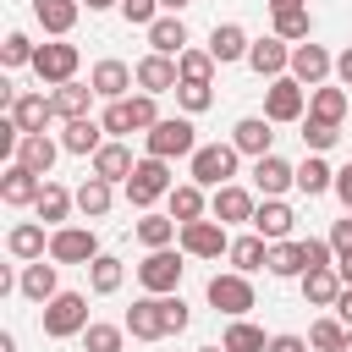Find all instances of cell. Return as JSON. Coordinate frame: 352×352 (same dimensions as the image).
Listing matches in <instances>:
<instances>
[{"instance_id": "1", "label": "cell", "mask_w": 352, "mask_h": 352, "mask_svg": "<svg viewBox=\"0 0 352 352\" xmlns=\"http://www.w3.org/2000/svg\"><path fill=\"white\" fill-rule=\"evenodd\" d=\"M143 143H148V154L154 160H192L198 154V126L187 121V116H160L148 132H143Z\"/></svg>"}, {"instance_id": "2", "label": "cell", "mask_w": 352, "mask_h": 352, "mask_svg": "<svg viewBox=\"0 0 352 352\" xmlns=\"http://www.w3.org/2000/svg\"><path fill=\"white\" fill-rule=\"evenodd\" d=\"M170 187H176V182H170V160H154V154H143V160H138V170L126 176V204L148 214L160 198H170Z\"/></svg>"}, {"instance_id": "3", "label": "cell", "mask_w": 352, "mask_h": 352, "mask_svg": "<svg viewBox=\"0 0 352 352\" xmlns=\"http://www.w3.org/2000/svg\"><path fill=\"white\" fill-rule=\"evenodd\" d=\"M82 330H88V297L82 292H60L44 302V336L50 341H72Z\"/></svg>"}, {"instance_id": "4", "label": "cell", "mask_w": 352, "mask_h": 352, "mask_svg": "<svg viewBox=\"0 0 352 352\" xmlns=\"http://www.w3.org/2000/svg\"><path fill=\"white\" fill-rule=\"evenodd\" d=\"M204 297H209V308H214V314L242 319V314L253 308V280H248V275H236V270H226V275H209Z\"/></svg>"}, {"instance_id": "5", "label": "cell", "mask_w": 352, "mask_h": 352, "mask_svg": "<svg viewBox=\"0 0 352 352\" xmlns=\"http://www.w3.org/2000/svg\"><path fill=\"white\" fill-rule=\"evenodd\" d=\"M236 143H198V154H192V182L198 187H226L231 176H236Z\"/></svg>"}, {"instance_id": "6", "label": "cell", "mask_w": 352, "mask_h": 352, "mask_svg": "<svg viewBox=\"0 0 352 352\" xmlns=\"http://www.w3.org/2000/svg\"><path fill=\"white\" fill-rule=\"evenodd\" d=\"M50 258L55 264H94L99 258V236H94V226H60V231H50Z\"/></svg>"}, {"instance_id": "7", "label": "cell", "mask_w": 352, "mask_h": 352, "mask_svg": "<svg viewBox=\"0 0 352 352\" xmlns=\"http://www.w3.org/2000/svg\"><path fill=\"white\" fill-rule=\"evenodd\" d=\"M182 253H170V248H154L143 264H138V280H143V292L148 297H170L176 292V280H182Z\"/></svg>"}, {"instance_id": "8", "label": "cell", "mask_w": 352, "mask_h": 352, "mask_svg": "<svg viewBox=\"0 0 352 352\" xmlns=\"http://www.w3.org/2000/svg\"><path fill=\"white\" fill-rule=\"evenodd\" d=\"M302 110H308V88H302L292 72L264 88V116H270V121H302Z\"/></svg>"}, {"instance_id": "9", "label": "cell", "mask_w": 352, "mask_h": 352, "mask_svg": "<svg viewBox=\"0 0 352 352\" xmlns=\"http://www.w3.org/2000/svg\"><path fill=\"white\" fill-rule=\"evenodd\" d=\"M33 72L44 77V82H77V44H66V38H50V44H38V55H33Z\"/></svg>"}, {"instance_id": "10", "label": "cell", "mask_w": 352, "mask_h": 352, "mask_svg": "<svg viewBox=\"0 0 352 352\" xmlns=\"http://www.w3.org/2000/svg\"><path fill=\"white\" fill-rule=\"evenodd\" d=\"M176 242H182L187 258H220V253H231V236H226L220 220H192V226H182Z\"/></svg>"}, {"instance_id": "11", "label": "cell", "mask_w": 352, "mask_h": 352, "mask_svg": "<svg viewBox=\"0 0 352 352\" xmlns=\"http://www.w3.org/2000/svg\"><path fill=\"white\" fill-rule=\"evenodd\" d=\"M126 330H132V341H165V336H170L165 297H138V302L126 308Z\"/></svg>"}, {"instance_id": "12", "label": "cell", "mask_w": 352, "mask_h": 352, "mask_svg": "<svg viewBox=\"0 0 352 352\" xmlns=\"http://www.w3.org/2000/svg\"><path fill=\"white\" fill-rule=\"evenodd\" d=\"M336 72V55L324 44H292V77L302 88H324V77Z\"/></svg>"}, {"instance_id": "13", "label": "cell", "mask_w": 352, "mask_h": 352, "mask_svg": "<svg viewBox=\"0 0 352 352\" xmlns=\"http://www.w3.org/2000/svg\"><path fill=\"white\" fill-rule=\"evenodd\" d=\"M132 72H138V88H143V94H154V99H160V94H176V82H182L176 60H170V55H154V50H148Z\"/></svg>"}, {"instance_id": "14", "label": "cell", "mask_w": 352, "mask_h": 352, "mask_svg": "<svg viewBox=\"0 0 352 352\" xmlns=\"http://www.w3.org/2000/svg\"><path fill=\"white\" fill-rule=\"evenodd\" d=\"M270 126H275L270 116H242V121L231 126V143H236V154H253V160L275 154V132H270Z\"/></svg>"}, {"instance_id": "15", "label": "cell", "mask_w": 352, "mask_h": 352, "mask_svg": "<svg viewBox=\"0 0 352 352\" xmlns=\"http://www.w3.org/2000/svg\"><path fill=\"white\" fill-rule=\"evenodd\" d=\"M248 66H253L258 77H270V82H275V77H286V72H292V44L270 33V38H258V44L248 50Z\"/></svg>"}, {"instance_id": "16", "label": "cell", "mask_w": 352, "mask_h": 352, "mask_svg": "<svg viewBox=\"0 0 352 352\" xmlns=\"http://www.w3.org/2000/svg\"><path fill=\"white\" fill-rule=\"evenodd\" d=\"M38 192H44V176H33L28 165H6V176H0V198H6L11 209H33Z\"/></svg>"}, {"instance_id": "17", "label": "cell", "mask_w": 352, "mask_h": 352, "mask_svg": "<svg viewBox=\"0 0 352 352\" xmlns=\"http://www.w3.org/2000/svg\"><path fill=\"white\" fill-rule=\"evenodd\" d=\"M209 209H214V220L220 226H236V220H248L253 226V192L248 187H236V182H226V187H214V198H209Z\"/></svg>"}, {"instance_id": "18", "label": "cell", "mask_w": 352, "mask_h": 352, "mask_svg": "<svg viewBox=\"0 0 352 352\" xmlns=\"http://www.w3.org/2000/svg\"><path fill=\"white\" fill-rule=\"evenodd\" d=\"M88 82H94V94H99V99H110V104H116V99H126V88L138 82V72H132L126 60H99V66L88 72Z\"/></svg>"}, {"instance_id": "19", "label": "cell", "mask_w": 352, "mask_h": 352, "mask_svg": "<svg viewBox=\"0 0 352 352\" xmlns=\"http://www.w3.org/2000/svg\"><path fill=\"white\" fill-rule=\"evenodd\" d=\"M253 187L264 198H280L286 187H297V165H286L280 154H264V160H253Z\"/></svg>"}, {"instance_id": "20", "label": "cell", "mask_w": 352, "mask_h": 352, "mask_svg": "<svg viewBox=\"0 0 352 352\" xmlns=\"http://www.w3.org/2000/svg\"><path fill=\"white\" fill-rule=\"evenodd\" d=\"M292 204H280V198H264L258 209H253V231L264 236V242H292Z\"/></svg>"}, {"instance_id": "21", "label": "cell", "mask_w": 352, "mask_h": 352, "mask_svg": "<svg viewBox=\"0 0 352 352\" xmlns=\"http://www.w3.org/2000/svg\"><path fill=\"white\" fill-rule=\"evenodd\" d=\"M11 121L22 126V138L44 132V126L55 121V104H50V94H16V104H11Z\"/></svg>"}, {"instance_id": "22", "label": "cell", "mask_w": 352, "mask_h": 352, "mask_svg": "<svg viewBox=\"0 0 352 352\" xmlns=\"http://www.w3.org/2000/svg\"><path fill=\"white\" fill-rule=\"evenodd\" d=\"M77 11H82V0H33V16L50 38H66L77 28Z\"/></svg>"}, {"instance_id": "23", "label": "cell", "mask_w": 352, "mask_h": 352, "mask_svg": "<svg viewBox=\"0 0 352 352\" xmlns=\"http://www.w3.org/2000/svg\"><path fill=\"white\" fill-rule=\"evenodd\" d=\"M248 50H253V38H248L236 22H214V33H209V55H214V66H226V60H248Z\"/></svg>"}, {"instance_id": "24", "label": "cell", "mask_w": 352, "mask_h": 352, "mask_svg": "<svg viewBox=\"0 0 352 352\" xmlns=\"http://www.w3.org/2000/svg\"><path fill=\"white\" fill-rule=\"evenodd\" d=\"M308 116H314V121H330V126H341V121L352 116V94L324 82V88H314V94H308Z\"/></svg>"}, {"instance_id": "25", "label": "cell", "mask_w": 352, "mask_h": 352, "mask_svg": "<svg viewBox=\"0 0 352 352\" xmlns=\"http://www.w3.org/2000/svg\"><path fill=\"white\" fill-rule=\"evenodd\" d=\"M60 148L66 154H99L104 148V121H94V116H82V121H66V132H60Z\"/></svg>"}, {"instance_id": "26", "label": "cell", "mask_w": 352, "mask_h": 352, "mask_svg": "<svg viewBox=\"0 0 352 352\" xmlns=\"http://www.w3.org/2000/svg\"><path fill=\"white\" fill-rule=\"evenodd\" d=\"M55 154H60V143H55V138H44V132H33V138H22V143H16V160H11V165H28L33 176H44V182H50Z\"/></svg>"}, {"instance_id": "27", "label": "cell", "mask_w": 352, "mask_h": 352, "mask_svg": "<svg viewBox=\"0 0 352 352\" xmlns=\"http://www.w3.org/2000/svg\"><path fill=\"white\" fill-rule=\"evenodd\" d=\"M16 292H22L28 302H50V297H60L55 258H50V264H44V258H38V264H28V270H22V280H16Z\"/></svg>"}, {"instance_id": "28", "label": "cell", "mask_w": 352, "mask_h": 352, "mask_svg": "<svg viewBox=\"0 0 352 352\" xmlns=\"http://www.w3.org/2000/svg\"><path fill=\"white\" fill-rule=\"evenodd\" d=\"M6 248H11L16 258H28V264H38V258L50 253V236H44V220H22V226H11V236H6Z\"/></svg>"}, {"instance_id": "29", "label": "cell", "mask_w": 352, "mask_h": 352, "mask_svg": "<svg viewBox=\"0 0 352 352\" xmlns=\"http://www.w3.org/2000/svg\"><path fill=\"white\" fill-rule=\"evenodd\" d=\"M77 209V192H66L60 182H44V192H38V204H33V214L44 220V226H55L60 231V220Z\"/></svg>"}, {"instance_id": "30", "label": "cell", "mask_w": 352, "mask_h": 352, "mask_svg": "<svg viewBox=\"0 0 352 352\" xmlns=\"http://www.w3.org/2000/svg\"><path fill=\"white\" fill-rule=\"evenodd\" d=\"M88 99H94V82H60V88L50 94V104H55L60 121H82V116H88Z\"/></svg>"}, {"instance_id": "31", "label": "cell", "mask_w": 352, "mask_h": 352, "mask_svg": "<svg viewBox=\"0 0 352 352\" xmlns=\"http://www.w3.org/2000/svg\"><path fill=\"white\" fill-rule=\"evenodd\" d=\"M132 170H138V160H132L126 143H104V148L94 154V176H104V182H126Z\"/></svg>"}, {"instance_id": "32", "label": "cell", "mask_w": 352, "mask_h": 352, "mask_svg": "<svg viewBox=\"0 0 352 352\" xmlns=\"http://www.w3.org/2000/svg\"><path fill=\"white\" fill-rule=\"evenodd\" d=\"M226 258H231V270H236V275H253V270H264V264H270V242H264L258 231H253V236H236Z\"/></svg>"}, {"instance_id": "33", "label": "cell", "mask_w": 352, "mask_h": 352, "mask_svg": "<svg viewBox=\"0 0 352 352\" xmlns=\"http://www.w3.org/2000/svg\"><path fill=\"white\" fill-rule=\"evenodd\" d=\"M270 275H280V280H302L308 275V258H302V242H270V264H264Z\"/></svg>"}, {"instance_id": "34", "label": "cell", "mask_w": 352, "mask_h": 352, "mask_svg": "<svg viewBox=\"0 0 352 352\" xmlns=\"http://www.w3.org/2000/svg\"><path fill=\"white\" fill-rule=\"evenodd\" d=\"M121 280H126V264H121L116 253H99V258L88 264V292H94V297H110V292H121Z\"/></svg>"}, {"instance_id": "35", "label": "cell", "mask_w": 352, "mask_h": 352, "mask_svg": "<svg viewBox=\"0 0 352 352\" xmlns=\"http://www.w3.org/2000/svg\"><path fill=\"white\" fill-rule=\"evenodd\" d=\"M341 292H346V286H341L336 270H308V275H302V297H308V308H336Z\"/></svg>"}, {"instance_id": "36", "label": "cell", "mask_w": 352, "mask_h": 352, "mask_svg": "<svg viewBox=\"0 0 352 352\" xmlns=\"http://www.w3.org/2000/svg\"><path fill=\"white\" fill-rule=\"evenodd\" d=\"M148 44H154V55H182V50H192L187 44V28H182V16H160L154 28H148Z\"/></svg>"}, {"instance_id": "37", "label": "cell", "mask_w": 352, "mask_h": 352, "mask_svg": "<svg viewBox=\"0 0 352 352\" xmlns=\"http://www.w3.org/2000/svg\"><path fill=\"white\" fill-rule=\"evenodd\" d=\"M116 182H104V176H88L82 187H77V209L88 214V220H104L110 214V204H116V192H110Z\"/></svg>"}, {"instance_id": "38", "label": "cell", "mask_w": 352, "mask_h": 352, "mask_svg": "<svg viewBox=\"0 0 352 352\" xmlns=\"http://www.w3.org/2000/svg\"><path fill=\"white\" fill-rule=\"evenodd\" d=\"M204 187L198 182H182V187H170V220L176 226H192V220H204Z\"/></svg>"}, {"instance_id": "39", "label": "cell", "mask_w": 352, "mask_h": 352, "mask_svg": "<svg viewBox=\"0 0 352 352\" xmlns=\"http://www.w3.org/2000/svg\"><path fill=\"white\" fill-rule=\"evenodd\" d=\"M297 192H308V198H319V192H336V170H330L319 154H308V160L297 165Z\"/></svg>"}, {"instance_id": "40", "label": "cell", "mask_w": 352, "mask_h": 352, "mask_svg": "<svg viewBox=\"0 0 352 352\" xmlns=\"http://www.w3.org/2000/svg\"><path fill=\"white\" fill-rule=\"evenodd\" d=\"M176 236H182V226H176L170 214H143V220H138V242H143L148 253H154V248H170Z\"/></svg>"}, {"instance_id": "41", "label": "cell", "mask_w": 352, "mask_h": 352, "mask_svg": "<svg viewBox=\"0 0 352 352\" xmlns=\"http://www.w3.org/2000/svg\"><path fill=\"white\" fill-rule=\"evenodd\" d=\"M346 336H352V330H346L336 314H324V319H314V324H308V346H314V352H341V346H346Z\"/></svg>"}, {"instance_id": "42", "label": "cell", "mask_w": 352, "mask_h": 352, "mask_svg": "<svg viewBox=\"0 0 352 352\" xmlns=\"http://www.w3.org/2000/svg\"><path fill=\"white\" fill-rule=\"evenodd\" d=\"M220 346H226V352H270L264 330H258V324H248V319H231V330L220 336Z\"/></svg>"}, {"instance_id": "43", "label": "cell", "mask_w": 352, "mask_h": 352, "mask_svg": "<svg viewBox=\"0 0 352 352\" xmlns=\"http://www.w3.org/2000/svg\"><path fill=\"white\" fill-rule=\"evenodd\" d=\"M314 22H308V6H292V11H275V38L286 44H308Z\"/></svg>"}, {"instance_id": "44", "label": "cell", "mask_w": 352, "mask_h": 352, "mask_svg": "<svg viewBox=\"0 0 352 352\" xmlns=\"http://www.w3.org/2000/svg\"><path fill=\"white\" fill-rule=\"evenodd\" d=\"M176 72H182V82H209L214 77V55L209 50H182L176 55Z\"/></svg>"}, {"instance_id": "45", "label": "cell", "mask_w": 352, "mask_h": 352, "mask_svg": "<svg viewBox=\"0 0 352 352\" xmlns=\"http://www.w3.org/2000/svg\"><path fill=\"white\" fill-rule=\"evenodd\" d=\"M82 346L88 352H121L126 346V324H88L82 330Z\"/></svg>"}, {"instance_id": "46", "label": "cell", "mask_w": 352, "mask_h": 352, "mask_svg": "<svg viewBox=\"0 0 352 352\" xmlns=\"http://www.w3.org/2000/svg\"><path fill=\"white\" fill-rule=\"evenodd\" d=\"M176 104H182L187 116H204V110L214 104V88H209V82H176Z\"/></svg>"}, {"instance_id": "47", "label": "cell", "mask_w": 352, "mask_h": 352, "mask_svg": "<svg viewBox=\"0 0 352 352\" xmlns=\"http://www.w3.org/2000/svg\"><path fill=\"white\" fill-rule=\"evenodd\" d=\"M336 138H341V126L302 116V143H308V154H324V148H336Z\"/></svg>"}, {"instance_id": "48", "label": "cell", "mask_w": 352, "mask_h": 352, "mask_svg": "<svg viewBox=\"0 0 352 352\" xmlns=\"http://www.w3.org/2000/svg\"><path fill=\"white\" fill-rule=\"evenodd\" d=\"M33 55H38V44L28 33H6V44H0V60L6 66H33Z\"/></svg>"}, {"instance_id": "49", "label": "cell", "mask_w": 352, "mask_h": 352, "mask_svg": "<svg viewBox=\"0 0 352 352\" xmlns=\"http://www.w3.org/2000/svg\"><path fill=\"white\" fill-rule=\"evenodd\" d=\"M99 121H104V132H110V138H126V132H138V126H132V104H126V99H116V104H110Z\"/></svg>"}, {"instance_id": "50", "label": "cell", "mask_w": 352, "mask_h": 352, "mask_svg": "<svg viewBox=\"0 0 352 352\" xmlns=\"http://www.w3.org/2000/svg\"><path fill=\"white\" fill-rule=\"evenodd\" d=\"M302 258H308V270H336V248H330V236H308V242H302Z\"/></svg>"}, {"instance_id": "51", "label": "cell", "mask_w": 352, "mask_h": 352, "mask_svg": "<svg viewBox=\"0 0 352 352\" xmlns=\"http://www.w3.org/2000/svg\"><path fill=\"white\" fill-rule=\"evenodd\" d=\"M121 16L132 28H154L160 22V0H121Z\"/></svg>"}, {"instance_id": "52", "label": "cell", "mask_w": 352, "mask_h": 352, "mask_svg": "<svg viewBox=\"0 0 352 352\" xmlns=\"http://www.w3.org/2000/svg\"><path fill=\"white\" fill-rule=\"evenodd\" d=\"M330 248H336V258H341V253H352V214L330 226Z\"/></svg>"}, {"instance_id": "53", "label": "cell", "mask_w": 352, "mask_h": 352, "mask_svg": "<svg viewBox=\"0 0 352 352\" xmlns=\"http://www.w3.org/2000/svg\"><path fill=\"white\" fill-rule=\"evenodd\" d=\"M270 352H314V346H308V336H292L286 330V336H270Z\"/></svg>"}, {"instance_id": "54", "label": "cell", "mask_w": 352, "mask_h": 352, "mask_svg": "<svg viewBox=\"0 0 352 352\" xmlns=\"http://www.w3.org/2000/svg\"><path fill=\"white\" fill-rule=\"evenodd\" d=\"M336 198L346 204V214H352V165H341L336 170Z\"/></svg>"}, {"instance_id": "55", "label": "cell", "mask_w": 352, "mask_h": 352, "mask_svg": "<svg viewBox=\"0 0 352 352\" xmlns=\"http://www.w3.org/2000/svg\"><path fill=\"white\" fill-rule=\"evenodd\" d=\"M336 77H341V88H352V50L336 55Z\"/></svg>"}, {"instance_id": "56", "label": "cell", "mask_w": 352, "mask_h": 352, "mask_svg": "<svg viewBox=\"0 0 352 352\" xmlns=\"http://www.w3.org/2000/svg\"><path fill=\"white\" fill-rule=\"evenodd\" d=\"M336 319H341V324H346V330H352V286H346V292H341V297H336Z\"/></svg>"}, {"instance_id": "57", "label": "cell", "mask_w": 352, "mask_h": 352, "mask_svg": "<svg viewBox=\"0 0 352 352\" xmlns=\"http://www.w3.org/2000/svg\"><path fill=\"white\" fill-rule=\"evenodd\" d=\"M336 275H341V286H352V253H341V258H336Z\"/></svg>"}, {"instance_id": "58", "label": "cell", "mask_w": 352, "mask_h": 352, "mask_svg": "<svg viewBox=\"0 0 352 352\" xmlns=\"http://www.w3.org/2000/svg\"><path fill=\"white\" fill-rule=\"evenodd\" d=\"M187 6H192V0H160V11H165V16H176V11H187Z\"/></svg>"}, {"instance_id": "59", "label": "cell", "mask_w": 352, "mask_h": 352, "mask_svg": "<svg viewBox=\"0 0 352 352\" xmlns=\"http://www.w3.org/2000/svg\"><path fill=\"white\" fill-rule=\"evenodd\" d=\"M0 352H16V336L11 330H0Z\"/></svg>"}, {"instance_id": "60", "label": "cell", "mask_w": 352, "mask_h": 352, "mask_svg": "<svg viewBox=\"0 0 352 352\" xmlns=\"http://www.w3.org/2000/svg\"><path fill=\"white\" fill-rule=\"evenodd\" d=\"M270 11H292V6H302V0H264Z\"/></svg>"}, {"instance_id": "61", "label": "cell", "mask_w": 352, "mask_h": 352, "mask_svg": "<svg viewBox=\"0 0 352 352\" xmlns=\"http://www.w3.org/2000/svg\"><path fill=\"white\" fill-rule=\"evenodd\" d=\"M110 6H121V0H88V11H110Z\"/></svg>"}, {"instance_id": "62", "label": "cell", "mask_w": 352, "mask_h": 352, "mask_svg": "<svg viewBox=\"0 0 352 352\" xmlns=\"http://www.w3.org/2000/svg\"><path fill=\"white\" fill-rule=\"evenodd\" d=\"M198 352H226V346H198Z\"/></svg>"}, {"instance_id": "63", "label": "cell", "mask_w": 352, "mask_h": 352, "mask_svg": "<svg viewBox=\"0 0 352 352\" xmlns=\"http://www.w3.org/2000/svg\"><path fill=\"white\" fill-rule=\"evenodd\" d=\"M341 352H352V336H346V346H341Z\"/></svg>"}]
</instances>
